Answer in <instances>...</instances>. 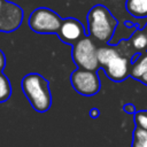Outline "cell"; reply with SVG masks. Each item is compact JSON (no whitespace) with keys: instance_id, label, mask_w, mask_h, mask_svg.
Returning <instances> with one entry per match:
<instances>
[{"instance_id":"277c9868","label":"cell","mask_w":147,"mask_h":147,"mask_svg":"<svg viewBox=\"0 0 147 147\" xmlns=\"http://www.w3.org/2000/svg\"><path fill=\"white\" fill-rule=\"evenodd\" d=\"M96 52L98 48L93 40L90 37H84L72 46V60L79 69L96 71L100 68Z\"/></svg>"},{"instance_id":"5b68a950","label":"cell","mask_w":147,"mask_h":147,"mask_svg":"<svg viewBox=\"0 0 147 147\" xmlns=\"http://www.w3.org/2000/svg\"><path fill=\"white\" fill-rule=\"evenodd\" d=\"M70 83L74 90L84 96H92L101 88V82L96 71H90L79 68L74 70L70 75Z\"/></svg>"},{"instance_id":"2e32d148","label":"cell","mask_w":147,"mask_h":147,"mask_svg":"<svg viewBox=\"0 0 147 147\" xmlns=\"http://www.w3.org/2000/svg\"><path fill=\"white\" fill-rule=\"evenodd\" d=\"M123 110H124L125 113H127V114H133V115L137 113L136 106H134L133 103H125V105L123 106Z\"/></svg>"},{"instance_id":"52a82bcc","label":"cell","mask_w":147,"mask_h":147,"mask_svg":"<svg viewBox=\"0 0 147 147\" xmlns=\"http://www.w3.org/2000/svg\"><path fill=\"white\" fill-rule=\"evenodd\" d=\"M57 37L61 41L70 45H75L79 40H82L85 36V29L80 21L75 17H68L62 21L60 30L57 32Z\"/></svg>"},{"instance_id":"30bf717a","label":"cell","mask_w":147,"mask_h":147,"mask_svg":"<svg viewBox=\"0 0 147 147\" xmlns=\"http://www.w3.org/2000/svg\"><path fill=\"white\" fill-rule=\"evenodd\" d=\"M145 74H147V52L141 53L131 63V70H130V76L137 80Z\"/></svg>"},{"instance_id":"7a4b0ae2","label":"cell","mask_w":147,"mask_h":147,"mask_svg":"<svg viewBox=\"0 0 147 147\" xmlns=\"http://www.w3.org/2000/svg\"><path fill=\"white\" fill-rule=\"evenodd\" d=\"M87 25L92 38L101 42H108L116 30L117 20L106 6L95 5L87 14Z\"/></svg>"},{"instance_id":"7c38bea8","label":"cell","mask_w":147,"mask_h":147,"mask_svg":"<svg viewBox=\"0 0 147 147\" xmlns=\"http://www.w3.org/2000/svg\"><path fill=\"white\" fill-rule=\"evenodd\" d=\"M131 46L138 52L146 53V51H147V37H146L144 30L138 29L133 33V36L131 38Z\"/></svg>"},{"instance_id":"ac0fdd59","label":"cell","mask_w":147,"mask_h":147,"mask_svg":"<svg viewBox=\"0 0 147 147\" xmlns=\"http://www.w3.org/2000/svg\"><path fill=\"white\" fill-rule=\"evenodd\" d=\"M90 116L92 117V118H98L99 116H100V110L98 109V108H92L91 110H90Z\"/></svg>"},{"instance_id":"ba28073f","label":"cell","mask_w":147,"mask_h":147,"mask_svg":"<svg viewBox=\"0 0 147 147\" xmlns=\"http://www.w3.org/2000/svg\"><path fill=\"white\" fill-rule=\"evenodd\" d=\"M107 77L114 82H122L130 76L131 64L127 57L119 54L102 68Z\"/></svg>"},{"instance_id":"3957f363","label":"cell","mask_w":147,"mask_h":147,"mask_svg":"<svg viewBox=\"0 0 147 147\" xmlns=\"http://www.w3.org/2000/svg\"><path fill=\"white\" fill-rule=\"evenodd\" d=\"M63 18L47 7L34 9L29 16V26L37 33H57Z\"/></svg>"},{"instance_id":"6da1fadb","label":"cell","mask_w":147,"mask_h":147,"mask_svg":"<svg viewBox=\"0 0 147 147\" xmlns=\"http://www.w3.org/2000/svg\"><path fill=\"white\" fill-rule=\"evenodd\" d=\"M21 87L31 107L38 113L47 111L52 106V93L48 80L37 72L28 74L21 82Z\"/></svg>"},{"instance_id":"e0dca14e","label":"cell","mask_w":147,"mask_h":147,"mask_svg":"<svg viewBox=\"0 0 147 147\" xmlns=\"http://www.w3.org/2000/svg\"><path fill=\"white\" fill-rule=\"evenodd\" d=\"M6 67V56L2 51H0V72H2L3 68Z\"/></svg>"},{"instance_id":"8992f818","label":"cell","mask_w":147,"mask_h":147,"mask_svg":"<svg viewBox=\"0 0 147 147\" xmlns=\"http://www.w3.org/2000/svg\"><path fill=\"white\" fill-rule=\"evenodd\" d=\"M23 15V10L20 6L5 0L0 10V31L11 32L18 29L22 23Z\"/></svg>"},{"instance_id":"8fae6325","label":"cell","mask_w":147,"mask_h":147,"mask_svg":"<svg viewBox=\"0 0 147 147\" xmlns=\"http://www.w3.org/2000/svg\"><path fill=\"white\" fill-rule=\"evenodd\" d=\"M119 55V52L117 51V48L113 47V46H102L98 48L96 52V56H98V61L101 68H103L106 64H108L111 60H114L116 56Z\"/></svg>"},{"instance_id":"ffe728a7","label":"cell","mask_w":147,"mask_h":147,"mask_svg":"<svg viewBox=\"0 0 147 147\" xmlns=\"http://www.w3.org/2000/svg\"><path fill=\"white\" fill-rule=\"evenodd\" d=\"M144 32H145V34H146V37H147V23H146V25H145V28H144Z\"/></svg>"},{"instance_id":"d6986e66","label":"cell","mask_w":147,"mask_h":147,"mask_svg":"<svg viewBox=\"0 0 147 147\" xmlns=\"http://www.w3.org/2000/svg\"><path fill=\"white\" fill-rule=\"evenodd\" d=\"M140 83H142L144 85H147V74H145L144 76H141L139 79H138Z\"/></svg>"},{"instance_id":"9c48e42d","label":"cell","mask_w":147,"mask_h":147,"mask_svg":"<svg viewBox=\"0 0 147 147\" xmlns=\"http://www.w3.org/2000/svg\"><path fill=\"white\" fill-rule=\"evenodd\" d=\"M125 8L127 13L133 17H147V0H126Z\"/></svg>"},{"instance_id":"5bb4252c","label":"cell","mask_w":147,"mask_h":147,"mask_svg":"<svg viewBox=\"0 0 147 147\" xmlns=\"http://www.w3.org/2000/svg\"><path fill=\"white\" fill-rule=\"evenodd\" d=\"M11 95V85L8 77L0 72V103L7 101Z\"/></svg>"},{"instance_id":"44dd1931","label":"cell","mask_w":147,"mask_h":147,"mask_svg":"<svg viewBox=\"0 0 147 147\" xmlns=\"http://www.w3.org/2000/svg\"><path fill=\"white\" fill-rule=\"evenodd\" d=\"M3 1H5V0H0V10H1V8H2V5H3Z\"/></svg>"},{"instance_id":"9a60e30c","label":"cell","mask_w":147,"mask_h":147,"mask_svg":"<svg viewBox=\"0 0 147 147\" xmlns=\"http://www.w3.org/2000/svg\"><path fill=\"white\" fill-rule=\"evenodd\" d=\"M134 123H136V126L147 131V109L138 110L134 114Z\"/></svg>"},{"instance_id":"4fadbf2b","label":"cell","mask_w":147,"mask_h":147,"mask_svg":"<svg viewBox=\"0 0 147 147\" xmlns=\"http://www.w3.org/2000/svg\"><path fill=\"white\" fill-rule=\"evenodd\" d=\"M131 147H147V131L138 126L134 127L132 132Z\"/></svg>"}]
</instances>
